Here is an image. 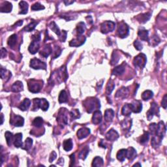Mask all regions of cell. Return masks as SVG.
I'll list each match as a JSON object with an SVG mask.
<instances>
[{
  "mask_svg": "<svg viewBox=\"0 0 167 167\" xmlns=\"http://www.w3.org/2000/svg\"><path fill=\"white\" fill-rule=\"evenodd\" d=\"M68 79V73L66 66L63 65L58 70L52 73L50 78V83H61L62 82H65Z\"/></svg>",
  "mask_w": 167,
  "mask_h": 167,
  "instance_id": "6da1fadb",
  "label": "cell"
},
{
  "mask_svg": "<svg viewBox=\"0 0 167 167\" xmlns=\"http://www.w3.org/2000/svg\"><path fill=\"white\" fill-rule=\"evenodd\" d=\"M83 104V106L86 108L87 112L89 114L93 112V111L97 110L100 107L99 100L94 97H90L86 99Z\"/></svg>",
  "mask_w": 167,
  "mask_h": 167,
  "instance_id": "7a4b0ae2",
  "label": "cell"
},
{
  "mask_svg": "<svg viewBox=\"0 0 167 167\" xmlns=\"http://www.w3.org/2000/svg\"><path fill=\"white\" fill-rule=\"evenodd\" d=\"M49 107V103L45 99H38L35 98L33 99V110H37L41 108L43 111H47Z\"/></svg>",
  "mask_w": 167,
  "mask_h": 167,
  "instance_id": "3957f363",
  "label": "cell"
},
{
  "mask_svg": "<svg viewBox=\"0 0 167 167\" xmlns=\"http://www.w3.org/2000/svg\"><path fill=\"white\" fill-rule=\"evenodd\" d=\"M43 86V81L31 79L28 81L29 91L31 93H39Z\"/></svg>",
  "mask_w": 167,
  "mask_h": 167,
  "instance_id": "277c9868",
  "label": "cell"
},
{
  "mask_svg": "<svg viewBox=\"0 0 167 167\" xmlns=\"http://www.w3.org/2000/svg\"><path fill=\"white\" fill-rule=\"evenodd\" d=\"M68 114L69 111L65 108H61L59 110L58 118H57V122L60 125H67L68 124Z\"/></svg>",
  "mask_w": 167,
  "mask_h": 167,
  "instance_id": "5b68a950",
  "label": "cell"
},
{
  "mask_svg": "<svg viewBox=\"0 0 167 167\" xmlns=\"http://www.w3.org/2000/svg\"><path fill=\"white\" fill-rule=\"evenodd\" d=\"M116 27V24L112 21H106L102 23L100 25V31L102 33L106 34L109 32H112L114 30Z\"/></svg>",
  "mask_w": 167,
  "mask_h": 167,
  "instance_id": "8992f818",
  "label": "cell"
},
{
  "mask_svg": "<svg viewBox=\"0 0 167 167\" xmlns=\"http://www.w3.org/2000/svg\"><path fill=\"white\" fill-rule=\"evenodd\" d=\"M146 61H147V59H146V55L140 54L134 58L133 64L136 67L144 68L145 67Z\"/></svg>",
  "mask_w": 167,
  "mask_h": 167,
  "instance_id": "52a82bcc",
  "label": "cell"
},
{
  "mask_svg": "<svg viewBox=\"0 0 167 167\" xmlns=\"http://www.w3.org/2000/svg\"><path fill=\"white\" fill-rule=\"evenodd\" d=\"M129 27L127 24L124 22H122L119 24L118 34L120 37L125 38L129 35Z\"/></svg>",
  "mask_w": 167,
  "mask_h": 167,
  "instance_id": "ba28073f",
  "label": "cell"
},
{
  "mask_svg": "<svg viewBox=\"0 0 167 167\" xmlns=\"http://www.w3.org/2000/svg\"><path fill=\"white\" fill-rule=\"evenodd\" d=\"M30 67L34 69H47V64L37 58H33L30 61Z\"/></svg>",
  "mask_w": 167,
  "mask_h": 167,
  "instance_id": "9c48e42d",
  "label": "cell"
},
{
  "mask_svg": "<svg viewBox=\"0 0 167 167\" xmlns=\"http://www.w3.org/2000/svg\"><path fill=\"white\" fill-rule=\"evenodd\" d=\"M159 108L158 105L155 103V102H152V103L151 104L150 109L147 112L148 120L150 121L154 115L159 116Z\"/></svg>",
  "mask_w": 167,
  "mask_h": 167,
  "instance_id": "30bf717a",
  "label": "cell"
},
{
  "mask_svg": "<svg viewBox=\"0 0 167 167\" xmlns=\"http://www.w3.org/2000/svg\"><path fill=\"white\" fill-rule=\"evenodd\" d=\"M10 123L15 127H22L24 125V120L20 116L12 115L11 117Z\"/></svg>",
  "mask_w": 167,
  "mask_h": 167,
  "instance_id": "8fae6325",
  "label": "cell"
},
{
  "mask_svg": "<svg viewBox=\"0 0 167 167\" xmlns=\"http://www.w3.org/2000/svg\"><path fill=\"white\" fill-rule=\"evenodd\" d=\"M166 131V125H164L163 122H160L158 124H157V132L155 135L160 137V138L163 139L164 136V134H165Z\"/></svg>",
  "mask_w": 167,
  "mask_h": 167,
  "instance_id": "7c38bea8",
  "label": "cell"
},
{
  "mask_svg": "<svg viewBox=\"0 0 167 167\" xmlns=\"http://www.w3.org/2000/svg\"><path fill=\"white\" fill-rule=\"evenodd\" d=\"M130 104V107H131V111L133 112L134 113H139L142 111V104L140 100H133L131 104Z\"/></svg>",
  "mask_w": 167,
  "mask_h": 167,
  "instance_id": "4fadbf2b",
  "label": "cell"
},
{
  "mask_svg": "<svg viewBox=\"0 0 167 167\" xmlns=\"http://www.w3.org/2000/svg\"><path fill=\"white\" fill-rule=\"evenodd\" d=\"M86 37L84 36H78L77 39H74L70 41L69 46L71 47H81L85 43Z\"/></svg>",
  "mask_w": 167,
  "mask_h": 167,
  "instance_id": "5bb4252c",
  "label": "cell"
},
{
  "mask_svg": "<svg viewBox=\"0 0 167 167\" xmlns=\"http://www.w3.org/2000/svg\"><path fill=\"white\" fill-rule=\"evenodd\" d=\"M129 90L127 88L125 87H122V88L119 89L116 92L115 97L117 98H121V99H125L128 95H129Z\"/></svg>",
  "mask_w": 167,
  "mask_h": 167,
  "instance_id": "9a60e30c",
  "label": "cell"
},
{
  "mask_svg": "<svg viewBox=\"0 0 167 167\" xmlns=\"http://www.w3.org/2000/svg\"><path fill=\"white\" fill-rule=\"evenodd\" d=\"M119 138V134L118 132L113 129H112L106 132V138L109 141H115Z\"/></svg>",
  "mask_w": 167,
  "mask_h": 167,
  "instance_id": "2e32d148",
  "label": "cell"
},
{
  "mask_svg": "<svg viewBox=\"0 0 167 167\" xmlns=\"http://www.w3.org/2000/svg\"><path fill=\"white\" fill-rule=\"evenodd\" d=\"M40 48L39 41H32L31 43L29 45L28 50L31 54H35L39 51Z\"/></svg>",
  "mask_w": 167,
  "mask_h": 167,
  "instance_id": "e0dca14e",
  "label": "cell"
},
{
  "mask_svg": "<svg viewBox=\"0 0 167 167\" xmlns=\"http://www.w3.org/2000/svg\"><path fill=\"white\" fill-rule=\"evenodd\" d=\"M90 134V129L87 127H82L77 132V136L79 139H83L86 138Z\"/></svg>",
  "mask_w": 167,
  "mask_h": 167,
  "instance_id": "ac0fdd59",
  "label": "cell"
},
{
  "mask_svg": "<svg viewBox=\"0 0 167 167\" xmlns=\"http://www.w3.org/2000/svg\"><path fill=\"white\" fill-rule=\"evenodd\" d=\"M102 114L101 112L99 111V110H95L93 113V117H92V123L95 125H98L102 121Z\"/></svg>",
  "mask_w": 167,
  "mask_h": 167,
  "instance_id": "d6986e66",
  "label": "cell"
},
{
  "mask_svg": "<svg viewBox=\"0 0 167 167\" xmlns=\"http://www.w3.org/2000/svg\"><path fill=\"white\" fill-rule=\"evenodd\" d=\"M52 49L51 46L50 45H47L45 46V47L43 48V50H41L40 55L42 56L43 58H47L49 56V55L52 53Z\"/></svg>",
  "mask_w": 167,
  "mask_h": 167,
  "instance_id": "ffe728a7",
  "label": "cell"
},
{
  "mask_svg": "<svg viewBox=\"0 0 167 167\" xmlns=\"http://www.w3.org/2000/svg\"><path fill=\"white\" fill-rule=\"evenodd\" d=\"M13 9V5L9 1H4L3 3L1 4V8H0V11L1 13H10L11 12Z\"/></svg>",
  "mask_w": 167,
  "mask_h": 167,
  "instance_id": "44dd1931",
  "label": "cell"
},
{
  "mask_svg": "<svg viewBox=\"0 0 167 167\" xmlns=\"http://www.w3.org/2000/svg\"><path fill=\"white\" fill-rule=\"evenodd\" d=\"M22 133H17L14 136V145L16 148H20L22 146Z\"/></svg>",
  "mask_w": 167,
  "mask_h": 167,
  "instance_id": "7402d4cb",
  "label": "cell"
},
{
  "mask_svg": "<svg viewBox=\"0 0 167 167\" xmlns=\"http://www.w3.org/2000/svg\"><path fill=\"white\" fill-rule=\"evenodd\" d=\"M24 89V86L22 82L20 81H17L13 84L12 87H11V90L13 92H20V91L23 90Z\"/></svg>",
  "mask_w": 167,
  "mask_h": 167,
  "instance_id": "603a6c76",
  "label": "cell"
},
{
  "mask_svg": "<svg viewBox=\"0 0 167 167\" xmlns=\"http://www.w3.org/2000/svg\"><path fill=\"white\" fill-rule=\"evenodd\" d=\"M30 104H31V100L29 99H27V98H26V99H24V100H23L18 107V108H19L20 110H21L25 111V110H27L29 108V107L30 106Z\"/></svg>",
  "mask_w": 167,
  "mask_h": 167,
  "instance_id": "cb8c5ba5",
  "label": "cell"
},
{
  "mask_svg": "<svg viewBox=\"0 0 167 167\" xmlns=\"http://www.w3.org/2000/svg\"><path fill=\"white\" fill-rule=\"evenodd\" d=\"M114 117V112L112 109H107L104 112V119L107 122H111Z\"/></svg>",
  "mask_w": 167,
  "mask_h": 167,
  "instance_id": "d4e9b609",
  "label": "cell"
},
{
  "mask_svg": "<svg viewBox=\"0 0 167 167\" xmlns=\"http://www.w3.org/2000/svg\"><path fill=\"white\" fill-rule=\"evenodd\" d=\"M125 67L124 65H119L118 67H116L112 71V75H116V76H120V75H123L125 72Z\"/></svg>",
  "mask_w": 167,
  "mask_h": 167,
  "instance_id": "484cf974",
  "label": "cell"
},
{
  "mask_svg": "<svg viewBox=\"0 0 167 167\" xmlns=\"http://www.w3.org/2000/svg\"><path fill=\"white\" fill-rule=\"evenodd\" d=\"M19 7L20 8V11L19 14L21 15H26L27 13V10H28V4L27 2L22 1L19 3Z\"/></svg>",
  "mask_w": 167,
  "mask_h": 167,
  "instance_id": "4316f807",
  "label": "cell"
},
{
  "mask_svg": "<svg viewBox=\"0 0 167 167\" xmlns=\"http://www.w3.org/2000/svg\"><path fill=\"white\" fill-rule=\"evenodd\" d=\"M17 42V35L16 34H13L9 38L7 41V44L10 47L11 49H14V47H15L16 44Z\"/></svg>",
  "mask_w": 167,
  "mask_h": 167,
  "instance_id": "83f0119b",
  "label": "cell"
},
{
  "mask_svg": "<svg viewBox=\"0 0 167 167\" xmlns=\"http://www.w3.org/2000/svg\"><path fill=\"white\" fill-rule=\"evenodd\" d=\"M136 156V151L133 148H129L127 150V158L129 160H132Z\"/></svg>",
  "mask_w": 167,
  "mask_h": 167,
  "instance_id": "f1b7e54d",
  "label": "cell"
},
{
  "mask_svg": "<svg viewBox=\"0 0 167 167\" xmlns=\"http://www.w3.org/2000/svg\"><path fill=\"white\" fill-rule=\"evenodd\" d=\"M138 35L141 40L148 41H149V37H148V31L146 29H140L138 32Z\"/></svg>",
  "mask_w": 167,
  "mask_h": 167,
  "instance_id": "f546056e",
  "label": "cell"
},
{
  "mask_svg": "<svg viewBox=\"0 0 167 167\" xmlns=\"http://www.w3.org/2000/svg\"><path fill=\"white\" fill-rule=\"evenodd\" d=\"M117 159L120 161H124L127 157V149H122L118 151L117 155H116Z\"/></svg>",
  "mask_w": 167,
  "mask_h": 167,
  "instance_id": "4dcf8cb0",
  "label": "cell"
},
{
  "mask_svg": "<svg viewBox=\"0 0 167 167\" xmlns=\"http://www.w3.org/2000/svg\"><path fill=\"white\" fill-rule=\"evenodd\" d=\"M151 17V14L150 13H144V14H142V15H140L137 17V19L139 22L142 24H144L148 20H150V18Z\"/></svg>",
  "mask_w": 167,
  "mask_h": 167,
  "instance_id": "1f68e13d",
  "label": "cell"
},
{
  "mask_svg": "<svg viewBox=\"0 0 167 167\" xmlns=\"http://www.w3.org/2000/svg\"><path fill=\"white\" fill-rule=\"evenodd\" d=\"M63 149L65 150L66 152H69V151L73 149V141L71 138L65 140L63 142Z\"/></svg>",
  "mask_w": 167,
  "mask_h": 167,
  "instance_id": "d6a6232c",
  "label": "cell"
},
{
  "mask_svg": "<svg viewBox=\"0 0 167 167\" xmlns=\"http://www.w3.org/2000/svg\"><path fill=\"white\" fill-rule=\"evenodd\" d=\"M86 24L83 22H79L77 26V33L79 35H81L86 30Z\"/></svg>",
  "mask_w": 167,
  "mask_h": 167,
  "instance_id": "836d02e7",
  "label": "cell"
},
{
  "mask_svg": "<svg viewBox=\"0 0 167 167\" xmlns=\"http://www.w3.org/2000/svg\"><path fill=\"white\" fill-rule=\"evenodd\" d=\"M58 100L59 103H64V102H67L68 96L67 92L65 90H62L60 92V93H59Z\"/></svg>",
  "mask_w": 167,
  "mask_h": 167,
  "instance_id": "e575fe53",
  "label": "cell"
},
{
  "mask_svg": "<svg viewBox=\"0 0 167 167\" xmlns=\"http://www.w3.org/2000/svg\"><path fill=\"white\" fill-rule=\"evenodd\" d=\"M114 88H115V84L113 82L112 80H110L108 82V84L106 85V93L107 95H110L112 92Z\"/></svg>",
  "mask_w": 167,
  "mask_h": 167,
  "instance_id": "d590c367",
  "label": "cell"
},
{
  "mask_svg": "<svg viewBox=\"0 0 167 167\" xmlns=\"http://www.w3.org/2000/svg\"><path fill=\"white\" fill-rule=\"evenodd\" d=\"M104 164V161L103 159H102L101 157L97 156L95 157L94 159H93V163H92V166H102Z\"/></svg>",
  "mask_w": 167,
  "mask_h": 167,
  "instance_id": "8d00e7d4",
  "label": "cell"
},
{
  "mask_svg": "<svg viewBox=\"0 0 167 167\" xmlns=\"http://www.w3.org/2000/svg\"><path fill=\"white\" fill-rule=\"evenodd\" d=\"M162 140H163V139L160 138V137L157 136L156 135H155L152 139V142H151V144H152V145L153 147L157 148V147H158V146H159L160 145H161Z\"/></svg>",
  "mask_w": 167,
  "mask_h": 167,
  "instance_id": "74e56055",
  "label": "cell"
},
{
  "mask_svg": "<svg viewBox=\"0 0 167 167\" xmlns=\"http://www.w3.org/2000/svg\"><path fill=\"white\" fill-rule=\"evenodd\" d=\"M37 24H38L37 22L35 21V20H33V21H32L31 23H29V24L27 25V26L25 27L23 30L25 31H27V32L32 31L35 28V27Z\"/></svg>",
  "mask_w": 167,
  "mask_h": 167,
  "instance_id": "f35d334b",
  "label": "cell"
},
{
  "mask_svg": "<svg viewBox=\"0 0 167 167\" xmlns=\"http://www.w3.org/2000/svg\"><path fill=\"white\" fill-rule=\"evenodd\" d=\"M132 112L131 107H130L129 104H125L124 106H123L122 110V113L123 116H129L131 115Z\"/></svg>",
  "mask_w": 167,
  "mask_h": 167,
  "instance_id": "ab89813d",
  "label": "cell"
},
{
  "mask_svg": "<svg viewBox=\"0 0 167 167\" xmlns=\"http://www.w3.org/2000/svg\"><path fill=\"white\" fill-rule=\"evenodd\" d=\"M32 125H33L34 127H35L37 128H41L42 127L43 125V120L42 118L41 117H37L32 122Z\"/></svg>",
  "mask_w": 167,
  "mask_h": 167,
  "instance_id": "60d3db41",
  "label": "cell"
},
{
  "mask_svg": "<svg viewBox=\"0 0 167 167\" xmlns=\"http://www.w3.org/2000/svg\"><path fill=\"white\" fill-rule=\"evenodd\" d=\"M154 96V93L151 90H146L142 94V99L144 100H148L150 99Z\"/></svg>",
  "mask_w": 167,
  "mask_h": 167,
  "instance_id": "b9f144b4",
  "label": "cell"
},
{
  "mask_svg": "<svg viewBox=\"0 0 167 167\" xmlns=\"http://www.w3.org/2000/svg\"><path fill=\"white\" fill-rule=\"evenodd\" d=\"M5 137L8 146H11V144H12V142H13V141H14L13 134L11 133V132L7 131L5 132Z\"/></svg>",
  "mask_w": 167,
  "mask_h": 167,
  "instance_id": "7bdbcfd3",
  "label": "cell"
},
{
  "mask_svg": "<svg viewBox=\"0 0 167 167\" xmlns=\"http://www.w3.org/2000/svg\"><path fill=\"white\" fill-rule=\"evenodd\" d=\"M49 27H50V28L54 32V33L56 34L57 35L59 36V35H61V32L60 31V30H59V27H58V26H57L56 23H55V22L52 21V22H50V24L49 25Z\"/></svg>",
  "mask_w": 167,
  "mask_h": 167,
  "instance_id": "ee69618b",
  "label": "cell"
},
{
  "mask_svg": "<svg viewBox=\"0 0 167 167\" xmlns=\"http://www.w3.org/2000/svg\"><path fill=\"white\" fill-rule=\"evenodd\" d=\"M32 144H33V140L30 138H27L26 140V141H25L24 144L22 145V148L23 150L27 151L30 149Z\"/></svg>",
  "mask_w": 167,
  "mask_h": 167,
  "instance_id": "f6af8a7d",
  "label": "cell"
},
{
  "mask_svg": "<svg viewBox=\"0 0 167 167\" xmlns=\"http://www.w3.org/2000/svg\"><path fill=\"white\" fill-rule=\"evenodd\" d=\"M89 154V149L88 148H84L83 150H82L81 152L79 153V158L81 159L82 160H85L86 158L88 156V155Z\"/></svg>",
  "mask_w": 167,
  "mask_h": 167,
  "instance_id": "bcb514c9",
  "label": "cell"
},
{
  "mask_svg": "<svg viewBox=\"0 0 167 167\" xmlns=\"http://www.w3.org/2000/svg\"><path fill=\"white\" fill-rule=\"evenodd\" d=\"M149 138H150L149 132L144 131V132L143 135L140 138V143L142 144H144L146 143L148 140H149Z\"/></svg>",
  "mask_w": 167,
  "mask_h": 167,
  "instance_id": "7dc6e473",
  "label": "cell"
},
{
  "mask_svg": "<svg viewBox=\"0 0 167 167\" xmlns=\"http://www.w3.org/2000/svg\"><path fill=\"white\" fill-rule=\"evenodd\" d=\"M70 116L71 117L72 120H75V119H78L81 116V114L78 109H74L72 111L70 112Z\"/></svg>",
  "mask_w": 167,
  "mask_h": 167,
  "instance_id": "c3c4849f",
  "label": "cell"
},
{
  "mask_svg": "<svg viewBox=\"0 0 167 167\" xmlns=\"http://www.w3.org/2000/svg\"><path fill=\"white\" fill-rule=\"evenodd\" d=\"M31 9L32 11H39L45 9V7L39 3H35L31 6Z\"/></svg>",
  "mask_w": 167,
  "mask_h": 167,
  "instance_id": "681fc988",
  "label": "cell"
},
{
  "mask_svg": "<svg viewBox=\"0 0 167 167\" xmlns=\"http://www.w3.org/2000/svg\"><path fill=\"white\" fill-rule=\"evenodd\" d=\"M149 129L151 134H153V135H155L157 132V124L156 123H152V124L150 125L149 126Z\"/></svg>",
  "mask_w": 167,
  "mask_h": 167,
  "instance_id": "f907efd6",
  "label": "cell"
},
{
  "mask_svg": "<svg viewBox=\"0 0 167 167\" xmlns=\"http://www.w3.org/2000/svg\"><path fill=\"white\" fill-rule=\"evenodd\" d=\"M119 59H120V58H119L118 54L116 53V52H114L112 54V59H111L112 65H115V64L117 63L118 62Z\"/></svg>",
  "mask_w": 167,
  "mask_h": 167,
  "instance_id": "816d5d0a",
  "label": "cell"
},
{
  "mask_svg": "<svg viewBox=\"0 0 167 167\" xmlns=\"http://www.w3.org/2000/svg\"><path fill=\"white\" fill-rule=\"evenodd\" d=\"M61 49L59 47H56V49H55L54 55H53V58L54 59L57 58L59 56V55L61 54Z\"/></svg>",
  "mask_w": 167,
  "mask_h": 167,
  "instance_id": "f5cc1de1",
  "label": "cell"
},
{
  "mask_svg": "<svg viewBox=\"0 0 167 167\" xmlns=\"http://www.w3.org/2000/svg\"><path fill=\"white\" fill-rule=\"evenodd\" d=\"M59 40H60L61 42H65V41L66 40V38H67V31L63 30L61 31V35L59 36Z\"/></svg>",
  "mask_w": 167,
  "mask_h": 167,
  "instance_id": "db71d44e",
  "label": "cell"
},
{
  "mask_svg": "<svg viewBox=\"0 0 167 167\" xmlns=\"http://www.w3.org/2000/svg\"><path fill=\"white\" fill-rule=\"evenodd\" d=\"M134 46L137 50H141L142 49V43L138 40H136L135 41H134Z\"/></svg>",
  "mask_w": 167,
  "mask_h": 167,
  "instance_id": "11a10c76",
  "label": "cell"
},
{
  "mask_svg": "<svg viewBox=\"0 0 167 167\" xmlns=\"http://www.w3.org/2000/svg\"><path fill=\"white\" fill-rule=\"evenodd\" d=\"M32 41H40L41 40V33L40 32H36L35 34H33L31 36Z\"/></svg>",
  "mask_w": 167,
  "mask_h": 167,
  "instance_id": "9f6ffc18",
  "label": "cell"
},
{
  "mask_svg": "<svg viewBox=\"0 0 167 167\" xmlns=\"http://www.w3.org/2000/svg\"><path fill=\"white\" fill-rule=\"evenodd\" d=\"M161 105L164 109L166 108V106H167V95L166 94L164 95V96L163 97V100H162V102H161Z\"/></svg>",
  "mask_w": 167,
  "mask_h": 167,
  "instance_id": "6f0895ef",
  "label": "cell"
},
{
  "mask_svg": "<svg viewBox=\"0 0 167 167\" xmlns=\"http://www.w3.org/2000/svg\"><path fill=\"white\" fill-rule=\"evenodd\" d=\"M56 157H57V154L55 152H52L51 153V154L50 155V158H49V162L50 163H52L55 159H56Z\"/></svg>",
  "mask_w": 167,
  "mask_h": 167,
  "instance_id": "680465c9",
  "label": "cell"
},
{
  "mask_svg": "<svg viewBox=\"0 0 167 167\" xmlns=\"http://www.w3.org/2000/svg\"><path fill=\"white\" fill-rule=\"evenodd\" d=\"M70 159H71V164H70V166H73L75 164V154H73L72 155H70Z\"/></svg>",
  "mask_w": 167,
  "mask_h": 167,
  "instance_id": "91938a15",
  "label": "cell"
},
{
  "mask_svg": "<svg viewBox=\"0 0 167 167\" xmlns=\"http://www.w3.org/2000/svg\"><path fill=\"white\" fill-rule=\"evenodd\" d=\"M7 55V50L4 48H1V58H3Z\"/></svg>",
  "mask_w": 167,
  "mask_h": 167,
  "instance_id": "94428289",
  "label": "cell"
},
{
  "mask_svg": "<svg viewBox=\"0 0 167 167\" xmlns=\"http://www.w3.org/2000/svg\"><path fill=\"white\" fill-rule=\"evenodd\" d=\"M64 3L66 5H69L72 4L74 3V1H64Z\"/></svg>",
  "mask_w": 167,
  "mask_h": 167,
  "instance_id": "6125c7cd",
  "label": "cell"
},
{
  "mask_svg": "<svg viewBox=\"0 0 167 167\" xmlns=\"http://www.w3.org/2000/svg\"><path fill=\"white\" fill-rule=\"evenodd\" d=\"M1 124L2 125V124H3V114H1Z\"/></svg>",
  "mask_w": 167,
  "mask_h": 167,
  "instance_id": "be15d7a7",
  "label": "cell"
},
{
  "mask_svg": "<svg viewBox=\"0 0 167 167\" xmlns=\"http://www.w3.org/2000/svg\"><path fill=\"white\" fill-rule=\"evenodd\" d=\"M141 166V164H140V163H136V164H134V165H133V166Z\"/></svg>",
  "mask_w": 167,
  "mask_h": 167,
  "instance_id": "e7e4bbea",
  "label": "cell"
}]
</instances>
